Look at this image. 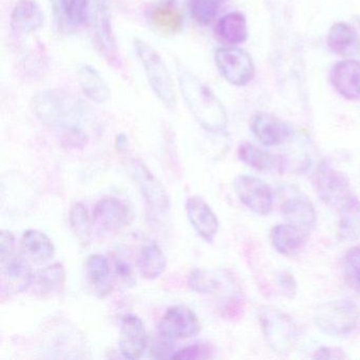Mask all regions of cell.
<instances>
[{
	"instance_id": "1",
	"label": "cell",
	"mask_w": 360,
	"mask_h": 360,
	"mask_svg": "<svg viewBox=\"0 0 360 360\" xmlns=\"http://www.w3.org/2000/svg\"><path fill=\"white\" fill-rule=\"evenodd\" d=\"M179 88L187 108L204 130L222 134L226 130L227 115L221 101L197 75L178 67Z\"/></svg>"
},
{
	"instance_id": "2",
	"label": "cell",
	"mask_w": 360,
	"mask_h": 360,
	"mask_svg": "<svg viewBox=\"0 0 360 360\" xmlns=\"http://www.w3.org/2000/svg\"><path fill=\"white\" fill-rule=\"evenodd\" d=\"M33 112L39 121L68 132H83L82 121L85 117V105L73 94L64 90H45L32 98Z\"/></svg>"
},
{
	"instance_id": "3",
	"label": "cell",
	"mask_w": 360,
	"mask_h": 360,
	"mask_svg": "<svg viewBox=\"0 0 360 360\" xmlns=\"http://www.w3.org/2000/svg\"><path fill=\"white\" fill-rule=\"evenodd\" d=\"M261 330L269 347L280 355L290 354L298 343L300 332L290 316L274 305H262L258 311Z\"/></svg>"
},
{
	"instance_id": "4",
	"label": "cell",
	"mask_w": 360,
	"mask_h": 360,
	"mask_svg": "<svg viewBox=\"0 0 360 360\" xmlns=\"http://www.w3.org/2000/svg\"><path fill=\"white\" fill-rule=\"evenodd\" d=\"M134 47L144 67L151 89L168 110H174L176 106V89L165 63L157 50L146 41L136 39Z\"/></svg>"
},
{
	"instance_id": "5",
	"label": "cell",
	"mask_w": 360,
	"mask_h": 360,
	"mask_svg": "<svg viewBox=\"0 0 360 360\" xmlns=\"http://www.w3.org/2000/svg\"><path fill=\"white\" fill-rule=\"evenodd\" d=\"M360 311L349 300H332L321 303L314 311L316 326L328 336H347L359 322Z\"/></svg>"
},
{
	"instance_id": "6",
	"label": "cell",
	"mask_w": 360,
	"mask_h": 360,
	"mask_svg": "<svg viewBox=\"0 0 360 360\" xmlns=\"http://www.w3.org/2000/svg\"><path fill=\"white\" fill-rule=\"evenodd\" d=\"M214 62L221 75L229 84L238 87L250 84L256 75L250 54L240 48H219L214 53Z\"/></svg>"
},
{
	"instance_id": "7",
	"label": "cell",
	"mask_w": 360,
	"mask_h": 360,
	"mask_svg": "<svg viewBox=\"0 0 360 360\" xmlns=\"http://www.w3.org/2000/svg\"><path fill=\"white\" fill-rule=\"evenodd\" d=\"M316 189L324 203L338 210L355 195L347 176L326 162L318 166Z\"/></svg>"
},
{
	"instance_id": "8",
	"label": "cell",
	"mask_w": 360,
	"mask_h": 360,
	"mask_svg": "<svg viewBox=\"0 0 360 360\" xmlns=\"http://www.w3.org/2000/svg\"><path fill=\"white\" fill-rule=\"evenodd\" d=\"M279 195L280 210L288 223L307 231L315 227L317 212L305 193L297 187L286 185L280 189Z\"/></svg>"
},
{
	"instance_id": "9",
	"label": "cell",
	"mask_w": 360,
	"mask_h": 360,
	"mask_svg": "<svg viewBox=\"0 0 360 360\" xmlns=\"http://www.w3.org/2000/svg\"><path fill=\"white\" fill-rule=\"evenodd\" d=\"M236 195L240 201L255 214L269 216L273 210L274 195L271 187L254 176H237L233 182Z\"/></svg>"
},
{
	"instance_id": "10",
	"label": "cell",
	"mask_w": 360,
	"mask_h": 360,
	"mask_svg": "<svg viewBox=\"0 0 360 360\" xmlns=\"http://www.w3.org/2000/svg\"><path fill=\"white\" fill-rule=\"evenodd\" d=\"M201 330V323L197 314L189 307L176 305L166 309L160 320L159 333L163 338L188 339L197 336Z\"/></svg>"
},
{
	"instance_id": "11",
	"label": "cell",
	"mask_w": 360,
	"mask_h": 360,
	"mask_svg": "<svg viewBox=\"0 0 360 360\" xmlns=\"http://www.w3.org/2000/svg\"><path fill=\"white\" fill-rule=\"evenodd\" d=\"M131 169L134 181L149 207L161 214L169 212L172 201L161 181L158 180L149 168L139 160L132 162Z\"/></svg>"
},
{
	"instance_id": "12",
	"label": "cell",
	"mask_w": 360,
	"mask_h": 360,
	"mask_svg": "<svg viewBox=\"0 0 360 360\" xmlns=\"http://www.w3.org/2000/svg\"><path fill=\"white\" fill-rule=\"evenodd\" d=\"M120 352L127 359L142 357L148 345V335L144 322L134 314L124 316L120 330Z\"/></svg>"
},
{
	"instance_id": "13",
	"label": "cell",
	"mask_w": 360,
	"mask_h": 360,
	"mask_svg": "<svg viewBox=\"0 0 360 360\" xmlns=\"http://www.w3.org/2000/svg\"><path fill=\"white\" fill-rule=\"evenodd\" d=\"M1 263V290L15 295L28 290L35 281L32 267L22 257L15 254L0 260Z\"/></svg>"
},
{
	"instance_id": "14",
	"label": "cell",
	"mask_w": 360,
	"mask_h": 360,
	"mask_svg": "<svg viewBox=\"0 0 360 360\" xmlns=\"http://www.w3.org/2000/svg\"><path fill=\"white\" fill-rule=\"evenodd\" d=\"M96 222L107 231H121L131 224L134 212L123 200L115 197H104L94 208Z\"/></svg>"
},
{
	"instance_id": "15",
	"label": "cell",
	"mask_w": 360,
	"mask_h": 360,
	"mask_svg": "<svg viewBox=\"0 0 360 360\" xmlns=\"http://www.w3.org/2000/svg\"><path fill=\"white\" fill-rule=\"evenodd\" d=\"M250 130L265 146H278L292 136L290 124L267 112H258L250 121Z\"/></svg>"
},
{
	"instance_id": "16",
	"label": "cell",
	"mask_w": 360,
	"mask_h": 360,
	"mask_svg": "<svg viewBox=\"0 0 360 360\" xmlns=\"http://www.w3.org/2000/svg\"><path fill=\"white\" fill-rule=\"evenodd\" d=\"M186 214L198 236L212 243L219 231L218 218L212 208L199 195H191L187 199Z\"/></svg>"
},
{
	"instance_id": "17",
	"label": "cell",
	"mask_w": 360,
	"mask_h": 360,
	"mask_svg": "<svg viewBox=\"0 0 360 360\" xmlns=\"http://www.w3.org/2000/svg\"><path fill=\"white\" fill-rule=\"evenodd\" d=\"M330 82L339 96L347 101L360 98V62L341 60L333 66Z\"/></svg>"
},
{
	"instance_id": "18",
	"label": "cell",
	"mask_w": 360,
	"mask_h": 360,
	"mask_svg": "<svg viewBox=\"0 0 360 360\" xmlns=\"http://www.w3.org/2000/svg\"><path fill=\"white\" fill-rule=\"evenodd\" d=\"M355 26L347 22H337L328 30V49L336 56L347 58L360 52V18L354 20Z\"/></svg>"
},
{
	"instance_id": "19",
	"label": "cell",
	"mask_w": 360,
	"mask_h": 360,
	"mask_svg": "<svg viewBox=\"0 0 360 360\" xmlns=\"http://www.w3.org/2000/svg\"><path fill=\"white\" fill-rule=\"evenodd\" d=\"M94 41L100 53L113 63L117 58V41L111 28L110 14L105 4H96V13L94 20Z\"/></svg>"
},
{
	"instance_id": "20",
	"label": "cell",
	"mask_w": 360,
	"mask_h": 360,
	"mask_svg": "<svg viewBox=\"0 0 360 360\" xmlns=\"http://www.w3.org/2000/svg\"><path fill=\"white\" fill-rule=\"evenodd\" d=\"M86 280L98 298H106L113 290L108 259L101 254L90 255L85 263Z\"/></svg>"
},
{
	"instance_id": "21",
	"label": "cell",
	"mask_w": 360,
	"mask_h": 360,
	"mask_svg": "<svg viewBox=\"0 0 360 360\" xmlns=\"http://www.w3.org/2000/svg\"><path fill=\"white\" fill-rule=\"evenodd\" d=\"M307 233V229L290 223L279 224L271 229V244L279 254L292 256L304 248L309 239Z\"/></svg>"
},
{
	"instance_id": "22",
	"label": "cell",
	"mask_w": 360,
	"mask_h": 360,
	"mask_svg": "<svg viewBox=\"0 0 360 360\" xmlns=\"http://www.w3.org/2000/svg\"><path fill=\"white\" fill-rule=\"evenodd\" d=\"M44 25V13L34 0H20L11 14V27L20 34H30Z\"/></svg>"
},
{
	"instance_id": "23",
	"label": "cell",
	"mask_w": 360,
	"mask_h": 360,
	"mask_svg": "<svg viewBox=\"0 0 360 360\" xmlns=\"http://www.w3.org/2000/svg\"><path fill=\"white\" fill-rule=\"evenodd\" d=\"M214 34L220 43L229 47L244 43L248 37L245 16L241 12H231L226 14L217 22Z\"/></svg>"
},
{
	"instance_id": "24",
	"label": "cell",
	"mask_w": 360,
	"mask_h": 360,
	"mask_svg": "<svg viewBox=\"0 0 360 360\" xmlns=\"http://www.w3.org/2000/svg\"><path fill=\"white\" fill-rule=\"evenodd\" d=\"M77 75L82 91L90 101L102 104L110 98L108 85L94 67L87 64L79 65Z\"/></svg>"
},
{
	"instance_id": "25",
	"label": "cell",
	"mask_w": 360,
	"mask_h": 360,
	"mask_svg": "<svg viewBox=\"0 0 360 360\" xmlns=\"http://www.w3.org/2000/svg\"><path fill=\"white\" fill-rule=\"evenodd\" d=\"M153 28L164 37L178 34L183 27V15L172 1H163L150 13Z\"/></svg>"
},
{
	"instance_id": "26",
	"label": "cell",
	"mask_w": 360,
	"mask_h": 360,
	"mask_svg": "<svg viewBox=\"0 0 360 360\" xmlns=\"http://www.w3.org/2000/svg\"><path fill=\"white\" fill-rule=\"evenodd\" d=\"M339 239L354 242L360 239V200L357 195L352 197L339 208Z\"/></svg>"
},
{
	"instance_id": "27",
	"label": "cell",
	"mask_w": 360,
	"mask_h": 360,
	"mask_svg": "<svg viewBox=\"0 0 360 360\" xmlns=\"http://www.w3.org/2000/svg\"><path fill=\"white\" fill-rule=\"evenodd\" d=\"M20 244L25 254L35 260L47 261L53 258L56 254V246L52 240L45 233L37 229L24 231Z\"/></svg>"
},
{
	"instance_id": "28",
	"label": "cell",
	"mask_w": 360,
	"mask_h": 360,
	"mask_svg": "<svg viewBox=\"0 0 360 360\" xmlns=\"http://www.w3.org/2000/svg\"><path fill=\"white\" fill-rule=\"evenodd\" d=\"M141 275L147 280H155L163 275L167 267V258L158 244H146L138 260Z\"/></svg>"
},
{
	"instance_id": "29",
	"label": "cell",
	"mask_w": 360,
	"mask_h": 360,
	"mask_svg": "<svg viewBox=\"0 0 360 360\" xmlns=\"http://www.w3.org/2000/svg\"><path fill=\"white\" fill-rule=\"evenodd\" d=\"M56 20L69 27H79L85 24L89 16L88 0H52Z\"/></svg>"
},
{
	"instance_id": "30",
	"label": "cell",
	"mask_w": 360,
	"mask_h": 360,
	"mask_svg": "<svg viewBox=\"0 0 360 360\" xmlns=\"http://www.w3.org/2000/svg\"><path fill=\"white\" fill-rule=\"evenodd\" d=\"M238 157L246 165L259 172H269L280 166L279 158L262 150L252 143H242L238 149Z\"/></svg>"
},
{
	"instance_id": "31",
	"label": "cell",
	"mask_w": 360,
	"mask_h": 360,
	"mask_svg": "<svg viewBox=\"0 0 360 360\" xmlns=\"http://www.w3.org/2000/svg\"><path fill=\"white\" fill-rule=\"evenodd\" d=\"M35 279L41 292H48V294L62 292L66 285V269L62 263H53L41 269Z\"/></svg>"
},
{
	"instance_id": "32",
	"label": "cell",
	"mask_w": 360,
	"mask_h": 360,
	"mask_svg": "<svg viewBox=\"0 0 360 360\" xmlns=\"http://www.w3.org/2000/svg\"><path fill=\"white\" fill-rule=\"evenodd\" d=\"M69 222L79 243L83 246L89 245L91 241V218L87 207L83 203H75L71 207Z\"/></svg>"
},
{
	"instance_id": "33",
	"label": "cell",
	"mask_w": 360,
	"mask_h": 360,
	"mask_svg": "<svg viewBox=\"0 0 360 360\" xmlns=\"http://www.w3.org/2000/svg\"><path fill=\"white\" fill-rule=\"evenodd\" d=\"M188 286L193 292L214 294L223 290V282L212 271L197 269L189 274Z\"/></svg>"
},
{
	"instance_id": "34",
	"label": "cell",
	"mask_w": 360,
	"mask_h": 360,
	"mask_svg": "<svg viewBox=\"0 0 360 360\" xmlns=\"http://www.w3.org/2000/svg\"><path fill=\"white\" fill-rule=\"evenodd\" d=\"M225 0H188L191 18L200 25H208L214 20Z\"/></svg>"
},
{
	"instance_id": "35",
	"label": "cell",
	"mask_w": 360,
	"mask_h": 360,
	"mask_svg": "<svg viewBox=\"0 0 360 360\" xmlns=\"http://www.w3.org/2000/svg\"><path fill=\"white\" fill-rule=\"evenodd\" d=\"M343 274L347 285L360 295V245L347 250L343 260Z\"/></svg>"
},
{
	"instance_id": "36",
	"label": "cell",
	"mask_w": 360,
	"mask_h": 360,
	"mask_svg": "<svg viewBox=\"0 0 360 360\" xmlns=\"http://www.w3.org/2000/svg\"><path fill=\"white\" fill-rule=\"evenodd\" d=\"M212 345H207V343L197 342L176 351L172 359H206V358L212 357Z\"/></svg>"
},
{
	"instance_id": "37",
	"label": "cell",
	"mask_w": 360,
	"mask_h": 360,
	"mask_svg": "<svg viewBox=\"0 0 360 360\" xmlns=\"http://www.w3.org/2000/svg\"><path fill=\"white\" fill-rule=\"evenodd\" d=\"M276 283L279 288L280 292L288 299L295 298L298 290L296 279L292 273L288 271H280L276 275Z\"/></svg>"
},
{
	"instance_id": "38",
	"label": "cell",
	"mask_w": 360,
	"mask_h": 360,
	"mask_svg": "<svg viewBox=\"0 0 360 360\" xmlns=\"http://www.w3.org/2000/svg\"><path fill=\"white\" fill-rule=\"evenodd\" d=\"M15 252V238L9 231H0V260L12 256Z\"/></svg>"
},
{
	"instance_id": "39",
	"label": "cell",
	"mask_w": 360,
	"mask_h": 360,
	"mask_svg": "<svg viewBox=\"0 0 360 360\" xmlns=\"http://www.w3.org/2000/svg\"><path fill=\"white\" fill-rule=\"evenodd\" d=\"M163 338V337H162ZM176 351L174 349V345L169 342V339L164 338V341H155L150 349V355L153 358L157 359H164V358H172Z\"/></svg>"
},
{
	"instance_id": "40",
	"label": "cell",
	"mask_w": 360,
	"mask_h": 360,
	"mask_svg": "<svg viewBox=\"0 0 360 360\" xmlns=\"http://www.w3.org/2000/svg\"><path fill=\"white\" fill-rule=\"evenodd\" d=\"M314 359H347V355L340 347H321L314 352Z\"/></svg>"
},
{
	"instance_id": "41",
	"label": "cell",
	"mask_w": 360,
	"mask_h": 360,
	"mask_svg": "<svg viewBox=\"0 0 360 360\" xmlns=\"http://www.w3.org/2000/svg\"><path fill=\"white\" fill-rule=\"evenodd\" d=\"M115 273H117V275H119L121 279L125 280L127 282L131 281L134 279L132 278L131 266L128 263H126L125 261L121 260V259H115Z\"/></svg>"
},
{
	"instance_id": "42",
	"label": "cell",
	"mask_w": 360,
	"mask_h": 360,
	"mask_svg": "<svg viewBox=\"0 0 360 360\" xmlns=\"http://www.w3.org/2000/svg\"><path fill=\"white\" fill-rule=\"evenodd\" d=\"M128 147V139L125 134H121L117 136V148L119 150H126Z\"/></svg>"
},
{
	"instance_id": "43",
	"label": "cell",
	"mask_w": 360,
	"mask_h": 360,
	"mask_svg": "<svg viewBox=\"0 0 360 360\" xmlns=\"http://www.w3.org/2000/svg\"><path fill=\"white\" fill-rule=\"evenodd\" d=\"M94 1H96V4H105V5H107L108 0H94Z\"/></svg>"
},
{
	"instance_id": "44",
	"label": "cell",
	"mask_w": 360,
	"mask_h": 360,
	"mask_svg": "<svg viewBox=\"0 0 360 360\" xmlns=\"http://www.w3.org/2000/svg\"><path fill=\"white\" fill-rule=\"evenodd\" d=\"M164 1H172V0H164Z\"/></svg>"
}]
</instances>
